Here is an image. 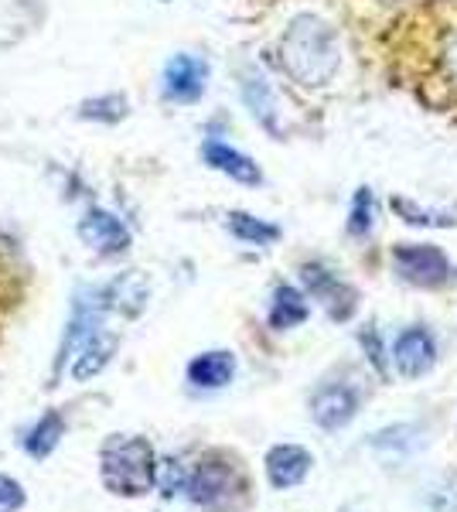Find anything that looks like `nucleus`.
I'll use <instances>...</instances> for the list:
<instances>
[{"label": "nucleus", "mask_w": 457, "mask_h": 512, "mask_svg": "<svg viewBox=\"0 0 457 512\" xmlns=\"http://www.w3.org/2000/svg\"><path fill=\"white\" fill-rule=\"evenodd\" d=\"M147 280L140 277V274H123V277H116L113 284H106L103 291H99V297H103V304H106V311H120V315H127V318H137L140 311H144V304H147Z\"/></svg>", "instance_id": "obj_13"}, {"label": "nucleus", "mask_w": 457, "mask_h": 512, "mask_svg": "<svg viewBox=\"0 0 457 512\" xmlns=\"http://www.w3.org/2000/svg\"><path fill=\"white\" fill-rule=\"evenodd\" d=\"M205 82H209V65L198 55H174L164 65V96L171 103H195L205 93Z\"/></svg>", "instance_id": "obj_8"}, {"label": "nucleus", "mask_w": 457, "mask_h": 512, "mask_svg": "<svg viewBox=\"0 0 457 512\" xmlns=\"http://www.w3.org/2000/svg\"><path fill=\"white\" fill-rule=\"evenodd\" d=\"M280 65L301 86H328L338 72V45L328 24L311 14L297 18L280 41Z\"/></svg>", "instance_id": "obj_2"}, {"label": "nucleus", "mask_w": 457, "mask_h": 512, "mask_svg": "<svg viewBox=\"0 0 457 512\" xmlns=\"http://www.w3.org/2000/svg\"><path fill=\"white\" fill-rule=\"evenodd\" d=\"M355 414H359V393L345 383L321 386L311 400V417L324 431H342V427L352 424Z\"/></svg>", "instance_id": "obj_7"}, {"label": "nucleus", "mask_w": 457, "mask_h": 512, "mask_svg": "<svg viewBox=\"0 0 457 512\" xmlns=\"http://www.w3.org/2000/svg\"><path fill=\"white\" fill-rule=\"evenodd\" d=\"M229 229H232V236H236V239H243V243H256V246H267V243H273V239L280 236L277 226L246 216V212H232Z\"/></svg>", "instance_id": "obj_17"}, {"label": "nucleus", "mask_w": 457, "mask_h": 512, "mask_svg": "<svg viewBox=\"0 0 457 512\" xmlns=\"http://www.w3.org/2000/svg\"><path fill=\"white\" fill-rule=\"evenodd\" d=\"M113 352H116V338L99 328V332L89 335L76 349V355L69 359V376L76 379V383H86V379L99 376L106 366H110Z\"/></svg>", "instance_id": "obj_11"}, {"label": "nucleus", "mask_w": 457, "mask_h": 512, "mask_svg": "<svg viewBox=\"0 0 457 512\" xmlns=\"http://www.w3.org/2000/svg\"><path fill=\"white\" fill-rule=\"evenodd\" d=\"M307 318V301L304 294L297 291V287H277V294H273V308H270V325L273 328H294L301 325V321Z\"/></svg>", "instance_id": "obj_16"}, {"label": "nucleus", "mask_w": 457, "mask_h": 512, "mask_svg": "<svg viewBox=\"0 0 457 512\" xmlns=\"http://www.w3.org/2000/svg\"><path fill=\"white\" fill-rule=\"evenodd\" d=\"M243 96L253 110V117L263 123V127L273 130V96H270V86L263 82L260 76H246L243 82Z\"/></svg>", "instance_id": "obj_19"}, {"label": "nucleus", "mask_w": 457, "mask_h": 512, "mask_svg": "<svg viewBox=\"0 0 457 512\" xmlns=\"http://www.w3.org/2000/svg\"><path fill=\"white\" fill-rule=\"evenodd\" d=\"M372 216H376V202H372L369 188H362V192L355 195V209H352V222H348V229H352L355 236L369 233V229H372Z\"/></svg>", "instance_id": "obj_22"}, {"label": "nucleus", "mask_w": 457, "mask_h": 512, "mask_svg": "<svg viewBox=\"0 0 457 512\" xmlns=\"http://www.w3.org/2000/svg\"><path fill=\"white\" fill-rule=\"evenodd\" d=\"M79 239L99 256H116L130 250V229L110 209H89L79 219Z\"/></svg>", "instance_id": "obj_5"}, {"label": "nucleus", "mask_w": 457, "mask_h": 512, "mask_svg": "<svg viewBox=\"0 0 457 512\" xmlns=\"http://www.w3.org/2000/svg\"><path fill=\"white\" fill-rule=\"evenodd\" d=\"M62 434H65V417L62 414H55V410H48L45 417H38L35 420V427H31L28 434H24V441H21V448L31 454V458H48L55 448H58V441H62Z\"/></svg>", "instance_id": "obj_15"}, {"label": "nucleus", "mask_w": 457, "mask_h": 512, "mask_svg": "<svg viewBox=\"0 0 457 512\" xmlns=\"http://www.w3.org/2000/svg\"><path fill=\"white\" fill-rule=\"evenodd\" d=\"M393 362L406 379L430 373L437 362V345H434V338H430V332H423V328L403 332L393 345Z\"/></svg>", "instance_id": "obj_9"}, {"label": "nucleus", "mask_w": 457, "mask_h": 512, "mask_svg": "<svg viewBox=\"0 0 457 512\" xmlns=\"http://www.w3.org/2000/svg\"><path fill=\"white\" fill-rule=\"evenodd\" d=\"M393 263L410 284H420V287H434L451 274V263H447V256L440 253L437 246H413V243L396 246Z\"/></svg>", "instance_id": "obj_6"}, {"label": "nucleus", "mask_w": 457, "mask_h": 512, "mask_svg": "<svg viewBox=\"0 0 457 512\" xmlns=\"http://www.w3.org/2000/svg\"><path fill=\"white\" fill-rule=\"evenodd\" d=\"M236 376V359L229 352H202L188 362V383L198 390H222Z\"/></svg>", "instance_id": "obj_12"}, {"label": "nucleus", "mask_w": 457, "mask_h": 512, "mask_svg": "<svg viewBox=\"0 0 457 512\" xmlns=\"http://www.w3.org/2000/svg\"><path fill=\"white\" fill-rule=\"evenodd\" d=\"M205 161H209L215 171L229 175L232 181H243V185H256V181H260V168H256L246 154H239L236 147L222 144V140H209V144H205Z\"/></svg>", "instance_id": "obj_14"}, {"label": "nucleus", "mask_w": 457, "mask_h": 512, "mask_svg": "<svg viewBox=\"0 0 457 512\" xmlns=\"http://www.w3.org/2000/svg\"><path fill=\"white\" fill-rule=\"evenodd\" d=\"M185 478H188V472H185V468H181V461H174V458L157 461L154 485H161V492H164V495L185 492Z\"/></svg>", "instance_id": "obj_21"}, {"label": "nucleus", "mask_w": 457, "mask_h": 512, "mask_svg": "<svg viewBox=\"0 0 457 512\" xmlns=\"http://www.w3.org/2000/svg\"><path fill=\"white\" fill-rule=\"evenodd\" d=\"M304 280H307V287H311V294H318L321 301L328 304L331 315H335V301H338V297H342V294H352L348 287L338 284V280L331 277V274H324L321 267H307V270H304Z\"/></svg>", "instance_id": "obj_20"}, {"label": "nucleus", "mask_w": 457, "mask_h": 512, "mask_svg": "<svg viewBox=\"0 0 457 512\" xmlns=\"http://www.w3.org/2000/svg\"><path fill=\"white\" fill-rule=\"evenodd\" d=\"M185 492L195 506L212 509V512H226L236 509L246 499V478L232 461L226 458H205L195 472H188L185 478Z\"/></svg>", "instance_id": "obj_4"}, {"label": "nucleus", "mask_w": 457, "mask_h": 512, "mask_svg": "<svg viewBox=\"0 0 457 512\" xmlns=\"http://www.w3.org/2000/svg\"><path fill=\"white\" fill-rule=\"evenodd\" d=\"M311 465V451L301 448V444H277L267 454V478L273 489H294V485H301L307 478Z\"/></svg>", "instance_id": "obj_10"}, {"label": "nucleus", "mask_w": 457, "mask_h": 512, "mask_svg": "<svg viewBox=\"0 0 457 512\" xmlns=\"http://www.w3.org/2000/svg\"><path fill=\"white\" fill-rule=\"evenodd\" d=\"M24 489L18 482H14L11 475H0V512H18L24 506Z\"/></svg>", "instance_id": "obj_23"}, {"label": "nucleus", "mask_w": 457, "mask_h": 512, "mask_svg": "<svg viewBox=\"0 0 457 512\" xmlns=\"http://www.w3.org/2000/svg\"><path fill=\"white\" fill-rule=\"evenodd\" d=\"M157 458L147 437L116 434L99 451V478L113 495L123 499H140L154 489Z\"/></svg>", "instance_id": "obj_3"}, {"label": "nucleus", "mask_w": 457, "mask_h": 512, "mask_svg": "<svg viewBox=\"0 0 457 512\" xmlns=\"http://www.w3.org/2000/svg\"><path fill=\"white\" fill-rule=\"evenodd\" d=\"M79 117L82 120H96V123H116L127 117V99L123 96H96V99H86L79 106Z\"/></svg>", "instance_id": "obj_18"}, {"label": "nucleus", "mask_w": 457, "mask_h": 512, "mask_svg": "<svg viewBox=\"0 0 457 512\" xmlns=\"http://www.w3.org/2000/svg\"><path fill=\"white\" fill-rule=\"evenodd\" d=\"M393 65L440 113H457V0H427L393 28Z\"/></svg>", "instance_id": "obj_1"}]
</instances>
